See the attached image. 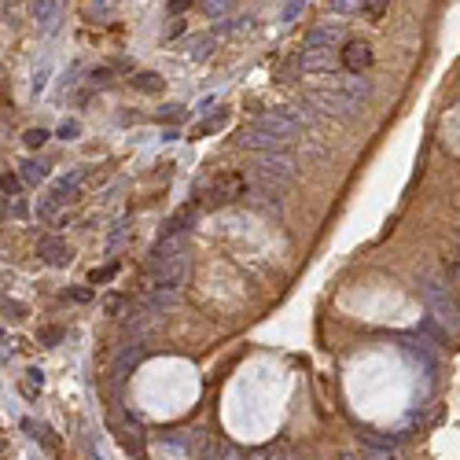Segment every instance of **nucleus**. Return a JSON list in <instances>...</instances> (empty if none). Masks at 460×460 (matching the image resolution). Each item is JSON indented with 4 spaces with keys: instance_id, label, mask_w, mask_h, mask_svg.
<instances>
[{
    "instance_id": "f704fd0d",
    "label": "nucleus",
    "mask_w": 460,
    "mask_h": 460,
    "mask_svg": "<svg viewBox=\"0 0 460 460\" xmlns=\"http://www.w3.org/2000/svg\"><path fill=\"white\" fill-rule=\"evenodd\" d=\"M185 118V111H180V107H166L163 114H158V122H180Z\"/></svg>"
},
{
    "instance_id": "9b49d317",
    "label": "nucleus",
    "mask_w": 460,
    "mask_h": 460,
    "mask_svg": "<svg viewBox=\"0 0 460 460\" xmlns=\"http://www.w3.org/2000/svg\"><path fill=\"white\" fill-rule=\"evenodd\" d=\"M401 350H409V354H412L416 361H424L427 376H435L438 361H435V354H431V350H427V342H424V335H420V339H405V342H401Z\"/></svg>"
},
{
    "instance_id": "a878e982",
    "label": "nucleus",
    "mask_w": 460,
    "mask_h": 460,
    "mask_svg": "<svg viewBox=\"0 0 460 460\" xmlns=\"http://www.w3.org/2000/svg\"><path fill=\"white\" fill-rule=\"evenodd\" d=\"M229 8H232V0H202V12H207L210 19H221Z\"/></svg>"
},
{
    "instance_id": "473e14b6",
    "label": "nucleus",
    "mask_w": 460,
    "mask_h": 460,
    "mask_svg": "<svg viewBox=\"0 0 460 460\" xmlns=\"http://www.w3.org/2000/svg\"><path fill=\"white\" fill-rule=\"evenodd\" d=\"M63 298H74V302H92V287H74V291H63Z\"/></svg>"
},
{
    "instance_id": "9d476101",
    "label": "nucleus",
    "mask_w": 460,
    "mask_h": 460,
    "mask_svg": "<svg viewBox=\"0 0 460 460\" xmlns=\"http://www.w3.org/2000/svg\"><path fill=\"white\" fill-rule=\"evenodd\" d=\"M196 224V202H188V207H180L174 218L163 224V236H185V232Z\"/></svg>"
},
{
    "instance_id": "f257e3e1",
    "label": "nucleus",
    "mask_w": 460,
    "mask_h": 460,
    "mask_svg": "<svg viewBox=\"0 0 460 460\" xmlns=\"http://www.w3.org/2000/svg\"><path fill=\"white\" fill-rule=\"evenodd\" d=\"M309 100H313L324 114H335V118H350V114H357L361 107L372 100V85L368 78H361V74H350L346 81L339 85H324V89H313L309 92Z\"/></svg>"
},
{
    "instance_id": "7c9ffc66",
    "label": "nucleus",
    "mask_w": 460,
    "mask_h": 460,
    "mask_svg": "<svg viewBox=\"0 0 460 460\" xmlns=\"http://www.w3.org/2000/svg\"><path fill=\"white\" fill-rule=\"evenodd\" d=\"M4 317H8V320H23V317H26V306H23V302H12V298H4Z\"/></svg>"
},
{
    "instance_id": "dca6fc26",
    "label": "nucleus",
    "mask_w": 460,
    "mask_h": 460,
    "mask_svg": "<svg viewBox=\"0 0 460 460\" xmlns=\"http://www.w3.org/2000/svg\"><path fill=\"white\" fill-rule=\"evenodd\" d=\"M23 427H26V431H30V438H37V442H45L48 449H59V438H56V435H52V431H48V427H45V424H34V420H23Z\"/></svg>"
},
{
    "instance_id": "6e6552de",
    "label": "nucleus",
    "mask_w": 460,
    "mask_h": 460,
    "mask_svg": "<svg viewBox=\"0 0 460 460\" xmlns=\"http://www.w3.org/2000/svg\"><path fill=\"white\" fill-rule=\"evenodd\" d=\"M372 45L368 41H346V48H342V70L346 74H365L372 67Z\"/></svg>"
},
{
    "instance_id": "20e7f679",
    "label": "nucleus",
    "mask_w": 460,
    "mask_h": 460,
    "mask_svg": "<svg viewBox=\"0 0 460 460\" xmlns=\"http://www.w3.org/2000/svg\"><path fill=\"white\" fill-rule=\"evenodd\" d=\"M258 180L269 188H280L287 180H295V158L291 151H269L258 155Z\"/></svg>"
},
{
    "instance_id": "bb28decb",
    "label": "nucleus",
    "mask_w": 460,
    "mask_h": 460,
    "mask_svg": "<svg viewBox=\"0 0 460 460\" xmlns=\"http://www.w3.org/2000/svg\"><path fill=\"white\" fill-rule=\"evenodd\" d=\"M118 442H122L125 449H129V453H136V457L144 453V446H140V435H136V431H118Z\"/></svg>"
},
{
    "instance_id": "ddd939ff",
    "label": "nucleus",
    "mask_w": 460,
    "mask_h": 460,
    "mask_svg": "<svg viewBox=\"0 0 460 460\" xmlns=\"http://www.w3.org/2000/svg\"><path fill=\"white\" fill-rule=\"evenodd\" d=\"M59 207H63V199L59 196H41V202H37V221H56L59 224Z\"/></svg>"
},
{
    "instance_id": "aec40b11",
    "label": "nucleus",
    "mask_w": 460,
    "mask_h": 460,
    "mask_svg": "<svg viewBox=\"0 0 460 460\" xmlns=\"http://www.w3.org/2000/svg\"><path fill=\"white\" fill-rule=\"evenodd\" d=\"M328 8L335 15H361L365 8H361V0H328Z\"/></svg>"
},
{
    "instance_id": "2eb2a0df",
    "label": "nucleus",
    "mask_w": 460,
    "mask_h": 460,
    "mask_svg": "<svg viewBox=\"0 0 460 460\" xmlns=\"http://www.w3.org/2000/svg\"><path fill=\"white\" fill-rule=\"evenodd\" d=\"M56 15H59V0H37V23L45 30L56 26Z\"/></svg>"
},
{
    "instance_id": "6ab92c4d",
    "label": "nucleus",
    "mask_w": 460,
    "mask_h": 460,
    "mask_svg": "<svg viewBox=\"0 0 460 460\" xmlns=\"http://www.w3.org/2000/svg\"><path fill=\"white\" fill-rule=\"evenodd\" d=\"M59 339H67V328H59V324H48V328L37 331V342H41V346H59Z\"/></svg>"
},
{
    "instance_id": "423d86ee",
    "label": "nucleus",
    "mask_w": 460,
    "mask_h": 460,
    "mask_svg": "<svg viewBox=\"0 0 460 460\" xmlns=\"http://www.w3.org/2000/svg\"><path fill=\"white\" fill-rule=\"evenodd\" d=\"M236 144H240V147H247V151L269 155V151H287V144H291V140H284V136H273V133L258 129V125H251V129H240Z\"/></svg>"
},
{
    "instance_id": "72a5a7b5",
    "label": "nucleus",
    "mask_w": 460,
    "mask_h": 460,
    "mask_svg": "<svg viewBox=\"0 0 460 460\" xmlns=\"http://www.w3.org/2000/svg\"><path fill=\"white\" fill-rule=\"evenodd\" d=\"M89 81H92V85H100V89H103V85H111V70H107V67L92 70V74H89Z\"/></svg>"
},
{
    "instance_id": "5701e85b",
    "label": "nucleus",
    "mask_w": 460,
    "mask_h": 460,
    "mask_svg": "<svg viewBox=\"0 0 460 460\" xmlns=\"http://www.w3.org/2000/svg\"><path fill=\"white\" fill-rule=\"evenodd\" d=\"M111 276H118V262L103 265V269H92V273H89V284H92V287H96V284H107Z\"/></svg>"
},
{
    "instance_id": "1a4fd4ad",
    "label": "nucleus",
    "mask_w": 460,
    "mask_h": 460,
    "mask_svg": "<svg viewBox=\"0 0 460 460\" xmlns=\"http://www.w3.org/2000/svg\"><path fill=\"white\" fill-rule=\"evenodd\" d=\"M85 177H89V169H85V166L70 169V174H63V177L56 180V185H52V196H59L63 202H67V199H74V196H78V191H81Z\"/></svg>"
},
{
    "instance_id": "f03ea898",
    "label": "nucleus",
    "mask_w": 460,
    "mask_h": 460,
    "mask_svg": "<svg viewBox=\"0 0 460 460\" xmlns=\"http://www.w3.org/2000/svg\"><path fill=\"white\" fill-rule=\"evenodd\" d=\"M416 295H420L424 309L438 324H446L449 331H460V302H457L449 280H442V276H435V273H424L420 284H416Z\"/></svg>"
},
{
    "instance_id": "c756f323",
    "label": "nucleus",
    "mask_w": 460,
    "mask_h": 460,
    "mask_svg": "<svg viewBox=\"0 0 460 460\" xmlns=\"http://www.w3.org/2000/svg\"><path fill=\"white\" fill-rule=\"evenodd\" d=\"M390 0H361V8H365L368 19H383V12H387Z\"/></svg>"
},
{
    "instance_id": "7ed1b4c3",
    "label": "nucleus",
    "mask_w": 460,
    "mask_h": 460,
    "mask_svg": "<svg viewBox=\"0 0 460 460\" xmlns=\"http://www.w3.org/2000/svg\"><path fill=\"white\" fill-rule=\"evenodd\" d=\"M240 196H247V177L243 174H218L210 180L207 188H202V207H210V210H218V207H229V202H236Z\"/></svg>"
},
{
    "instance_id": "c85d7f7f",
    "label": "nucleus",
    "mask_w": 460,
    "mask_h": 460,
    "mask_svg": "<svg viewBox=\"0 0 460 460\" xmlns=\"http://www.w3.org/2000/svg\"><path fill=\"white\" fill-rule=\"evenodd\" d=\"M78 136H81V122L78 118H67L59 125V140H78Z\"/></svg>"
},
{
    "instance_id": "b1692460",
    "label": "nucleus",
    "mask_w": 460,
    "mask_h": 460,
    "mask_svg": "<svg viewBox=\"0 0 460 460\" xmlns=\"http://www.w3.org/2000/svg\"><path fill=\"white\" fill-rule=\"evenodd\" d=\"M442 269H446V280H453V284H460V254H457V251H453V254H446Z\"/></svg>"
},
{
    "instance_id": "4c0bfd02",
    "label": "nucleus",
    "mask_w": 460,
    "mask_h": 460,
    "mask_svg": "<svg viewBox=\"0 0 460 460\" xmlns=\"http://www.w3.org/2000/svg\"><path fill=\"white\" fill-rule=\"evenodd\" d=\"M45 78H48V67H41V70L34 74V92H41V89H45Z\"/></svg>"
},
{
    "instance_id": "e433bc0d",
    "label": "nucleus",
    "mask_w": 460,
    "mask_h": 460,
    "mask_svg": "<svg viewBox=\"0 0 460 460\" xmlns=\"http://www.w3.org/2000/svg\"><path fill=\"white\" fill-rule=\"evenodd\" d=\"M191 8V0H169V15H180V12H188Z\"/></svg>"
},
{
    "instance_id": "412c9836",
    "label": "nucleus",
    "mask_w": 460,
    "mask_h": 460,
    "mask_svg": "<svg viewBox=\"0 0 460 460\" xmlns=\"http://www.w3.org/2000/svg\"><path fill=\"white\" fill-rule=\"evenodd\" d=\"M41 383H45V372H41V368H26L23 394H26V398H34V390H41Z\"/></svg>"
},
{
    "instance_id": "4be33fe9",
    "label": "nucleus",
    "mask_w": 460,
    "mask_h": 460,
    "mask_svg": "<svg viewBox=\"0 0 460 460\" xmlns=\"http://www.w3.org/2000/svg\"><path fill=\"white\" fill-rule=\"evenodd\" d=\"M224 118H229V111H221V114H213V118L199 122V125H196V133H191V136H210L213 129H221V125H224Z\"/></svg>"
},
{
    "instance_id": "2f4dec72",
    "label": "nucleus",
    "mask_w": 460,
    "mask_h": 460,
    "mask_svg": "<svg viewBox=\"0 0 460 460\" xmlns=\"http://www.w3.org/2000/svg\"><path fill=\"white\" fill-rule=\"evenodd\" d=\"M23 140H26V147H41V144L48 140V129H41V125H37V129H26Z\"/></svg>"
},
{
    "instance_id": "0eeeda50",
    "label": "nucleus",
    "mask_w": 460,
    "mask_h": 460,
    "mask_svg": "<svg viewBox=\"0 0 460 460\" xmlns=\"http://www.w3.org/2000/svg\"><path fill=\"white\" fill-rule=\"evenodd\" d=\"M37 258L52 265V269H63V265L74 262V247L63 236H41L37 240Z\"/></svg>"
},
{
    "instance_id": "39448f33",
    "label": "nucleus",
    "mask_w": 460,
    "mask_h": 460,
    "mask_svg": "<svg viewBox=\"0 0 460 460\" xmlns=\"http://www.w3.org/2000/svg\"><path fill=\"white\" fill-rule=\"evenodd\" d=\"M342 37H346V26H342L339 19H335V23L328 19V23H320V26L309 30L306 41H302V48H306V52H331Z\"/></svg>"
},
{
    "instance_id": "4468645a",
    "label": "nucleus",
    "mask_w": 460,
    "mask_h": 460,
    "mask_svg": "<svg viewBox=\"0 0 460 460\" xmlns=\"http://www.w3.org/2000/svg\"><path fill=\"white\" fill-rule=\"evenodd\" d=\"M361 442H365V446H376V449H398L401 438H398V435H379V431H361Z\"/></svg>"
},
{
    "instance_id": "c9c22d12",
    "label": "nucleus",
    "mask_w": 460,
    "mask_h": 460,
    "mask_svg": "<svg viewBox=\"0 0 460 460\" xmlns=\"http://www.w3.org/2000/svg\"><path fill=\"white\" fill-rule=\"evenodd\" d=\"M122 306H125V295H111V298H107V313H118Z\"/></svg>"
},
{
    "instance_id": "393cba45",
    "label": "nucleus",
    "mask_w": 460,
    "mask_h": 460,
    "mask_svg": "<svg viewBox=\"0 0 460 460\" xmlns=\"http://www.w3.org/2000/svg\"><path fill=\"white\" fill-rule=\"evenodd\" d=\"M122 240H129V218H125V221H118V224H114V232H111V236H107V247H118V243Z\"/></svg>"
},
{
    "instance_id": "cd10ccee",
    "label": "nucleus",
    "mask_w": 460,
    "mask_h": 460,
    "mask_svg": "<svg viewBox=\"0 0 460 460\" xmlns=\"http://www.w3.org/2000/svg\"><path fill=\"white\" fill-rule=\"evenodd\" d=\"M0 188H4V202H15V199H19V177H15V174H4Z\"/></svg>"
},
{
    "instance_id": "f8f14e48",
    "label": "nucleus",
    "mask_w": 460,
    "mask_h": 460,
    "mask_svg": "<svg viewBox=\"0 0 460 460\" xmlns=\"http://www.w3.org/2000/svg\"><path fill=\"white\" fill-rule=\"evenodd\" d=\"M19 177L30 180V185H41V180L52 177V169H48V163H41V158H26L23 169H19Z\"/></svg>"
},
{
    "instance_id": "f3484780",
    "label": "nucleus",
    "mask_w": 460,
    "mask_h": 460,
    "mask_svg": "<svg viewBox=\"0 0 460 460\" xmlns=\"http://www.w3.org/2000/svg\"><path fill=\"white\" fill-rule=\"evenodd\" d=\"M133 89H140V92H163V78H158V74H136V78L129 81Z\"/></svg>"
},
{
    "instance_id": "a211bd4d",
    "label": "nucleus",
    "mask_w": 460,
    "mask_h": 460,
    "mask_svg": "<svg viewBox=\"0 0 460 460\" xmlns=\"http://www.w3.org/2000/svg\"><path fill=\"white\" fill-rule=\"evenodd\" d=\"M213 45V34H196L188 41V52H191V59H207V52Z\"/></svg>"
}]
</instances>
